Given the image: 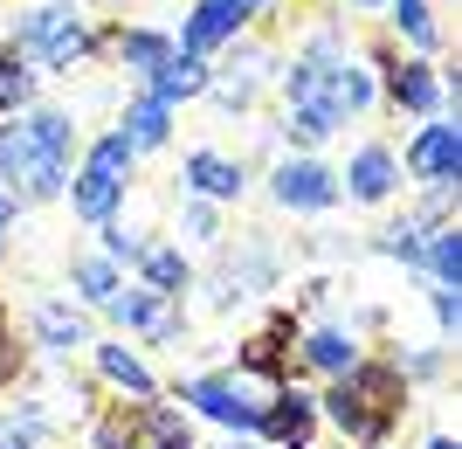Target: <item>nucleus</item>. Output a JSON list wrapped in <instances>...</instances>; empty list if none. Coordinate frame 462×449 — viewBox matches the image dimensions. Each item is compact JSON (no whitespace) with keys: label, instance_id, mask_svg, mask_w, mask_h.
<instances>
[{"label":"nucleus","instance_id":"obj_19","mask_svg":"<svg viewBox=\"0 0 462 449\" xmlns=\"http://www.w3.org/2000/svg\"><path fill=\"white\" fill-rule=\"evenodd\" d=\"M138 263H145V291H159V297L187 291V256H180V249H145Z\"/></svg>","mask_w":462,"mask_h":449},{"label":"nucleus","instance_id":"obj_29","mask_svg":"<svg viewBox=\"0 0 462 449\" xmlns=\"http://www.w3.org/2000/svg\"><path fill=\"white\" fill-rule=\"evenodd\" d=\"M187 229L200 235V242H214V235H221V221H214V208H208V201H193V208H187Z\"/></svg>","mask_w":462,"mask_h":449},{"label":"nucleus","instance_id":"obj_8","mask_svg":"<svg viewBox=\"0 0 462 449\" xmlns=\"http://www.w3.org/2000/svg\"><path fill=\"white\" fill-rule=\"evenodd\" d=\"M111 312L125 318V325H138L145 339H159V346H173V339H180V297H159V291H125V297H111Z\"/></svg>","mask_w":462,"mask_h":449},{"label":"nucleus","instance_id":"obj_22","mask_svg":"<svg viewBox=\"0 0 462 449\" xmlns=\"http://www.w3.org/2000/svg\"><path fill=\"white\" fill-rule=\"evenodd\" d=\"M304 360H310V367H325V373L359 367V352H352V339H346V332H310V339H304Z\"/></svg>","mask_w":462,"mask_h":449},{"label":"nucleus","instance_id":"obj_27","mask_svg":"<svg viewBox=\"0 0 462 449\" xmlns=\"http://www.w3.org/2000/svg\"><path fill=\"white\" fill-rule=\"evenodd\" d=\"M380 249L401 256V263H421V221H393V229H380Z\"/></svg>","mask_w":462,"mask_h":449},{"label":"nucleus","instance_id":"obj_21","mask_svg":"<svg viewBox=\"0 0 462 449\" xmlns=\"http://www.w3.org/2000/svg\"><path fill=\"white\" fill-rule=\"evenodd\" d=\"M69 276H77V291L90 297V304H111V297H117V270H111V256H77V270H69Z\"/></svg>","mask_w":462,"mask_h":449},{"label":"nucleus","instance_id":"obj_12","mask_svg":"<svg viewBox=\"0 0 462 449\" xmlns=\"http://www.w3.org/2000/svg\"><path fill=\"white\" fill-rule=\"evenodd\" d=\"M386 83H393V104H407L421 117H435V104H442V77L428 62H386Z\"/></svg>","mask_w":462,"mask_h":449},{"label":"nucleus","instance_id":"obj_35","mask_svg":"<svg viewBox=\"0 0 462 449\" xmlns=\"http://www.w3.org/2000/svg\"><path fill=\"white\" fill-rule=\"evenodd\" d=\"M359 7H380V0H359Z\"/></svg>","mask_w":462,"mask_h":449},{"label":"nucleus","instance_id":"obj_26","mask_svg":"<svg viewBox=\"0 0 462 449\" xmlns=\"http://www.w3.org/2000/svg\"><path fill=\"white\" fill-rule=\"evenodd\" d=\"M393 21L407 28V42H421V49H435V21H428V0H393Z\"/></svg>","mask_w":462,"mask_h":449},{"label":"nucleus","instance_id":"obj_6","mask_svg":"<svg viewBox=\"0 0 462 449\" xmlns=\"http://www.w3.org/2000/svg\"><path fill=\"white\" fill-rule=\"evenodd\" d=\"M407 173H414V180H428L435 194H442V187H456V173H462V138H456V125L428 117V125H421V138L407 145Z\"/></svg>","mask_w":462,"mask_h":449},{"label":"nucleus","instance_id":"obj_14","mask_svg":"<svg viewBox=\"0 0 462 449\" xmlns=\"http://www.w3.org/2000/svg\"><path fill=\"white\" fill-rule=\"evenodd\" d=\"M187 187H193L200 201H235V194H242V159L193 153V159H187Z\"/></svg>","mask_w":462,"mask_h":449},{"label":"nucleus","instance_id":"obj_20","mask_svg":"<svg viewBox=\"0 0 462 449\" xmlns=\"http://www.w3.org/2000/svg\"><path fill=\"white\" fill-rule=\"evenodd\" d=\"M166 117L173 111H166L159 98H138L132 111H125V145H132V153L138 145H159V138H166Z\"/></svg>","mask_w":462,"mask_h":449},{"label":"nucleus","instance_id":"obj_15","mask_svg":"<svg viewBox=\"0 0 462 449\" xmlns=\"http://www.w3.org/2000/svg\"><path fill=\"white\" fill-rule=\"evenodd\" d=\"M352 201H386L393 194V180H401V166H393V153L386 145H366V153L352 159Z\"/></svg>","mask_w":462,"mask_h":449},{"label":"nucleus","instance_id":"obj_11","mask_svg":"<svg viewBox=\"0 0 462 449\" xmlns=\"http://www.w3.org/2000/svg\"><path fill=\"white\" fill-rule=\"evenodd\" d=\"M187 401L200 415H214V422H228V429H255V401H242V388L235 380H193Z\"/></svg>","mask_w":462,"mask_h":449},{"label":"nucleus","instance_id":"obj_28","mask_svg":"<svg viewBox=\"0 0 462 449\" xmlns=\"http://www.w3.org/2000/svg\"><path fill=\"white\" fill-rule=\"evenodd\" d=\"M104 249H111L117 263H138V256H145V235H138L132 221H111V229H104Z\"/></svg>","mask_w":462,"mask_h":449},{"label":"nucleus","instance_id":"obj_32","mask_svg":"<svg viewBox=\"0 0 462 449\" xmlns=\"http://www.w3.org/2000/svg\"><path fill=\"white\" fill-rule=\"evenodd\" d=\"M7 229H14V201L0 194V249H7Z\"/></svg>","mask_w":462,"mask_h":449},{"label":"nucleus","instance_id":"obj_5","mask_svg":"<svg viewBox=\"0 0 462 449\" xmlns=\"http://www.w3.org/2000/svg\"><path fill=\"white\" fill-rule=\"evenodd\" d=\"M97 443L104 449H193V435H187L180 415L138 401V408H111L104 415V422H97Z\"/></svg>","mask_w":462,"mask_h":449},{"label":"nucleus","instance_id":"obj_1","mask_svg":"<svg viewBox=\"0 0 462 449\" xmlns=\"http://www.w3.org/2000/svg\"><path fill=\"white\" fill-rule=\"evenodd\" d=\"M69 145H77V132H69V117L62 111H35L21 117L14 132H0V194L7 201H49L69 187Z\"/></svg>","mask_w":462,"mask_h":449},{"label":"nucleus","instance_id":"obj_3","mask_svg":"<svg viewBox=\"0 0 462 449\" xmlns=\"http://www.w3.org/2000/svg\"><path fill=\"white\" fill-rule=\"evenodd\" d=\"M125 173H132V145H125V132H104L90 145V159H83L77 187H69V201H77L83 221H111L117 201H125Z\"/></svg>","mask_w":462,"mask_h":449},{"label":"nucleus","instance_id":"obj_36","mask_svg":"<svg viewBox=\"0 0 462 449\" xmlns=\"http://www.w3.org/2000/svg\"><path fill=\"white\" fill-rule=\"evenodd\" d=\"M235 449H242V443H235Z\"/></svg>","mask_w":462,"mask_h":449},{"label":"nucleus","instance_id":"obj_30","mask_svg":"<svg viewBox=\"0 0 462 449\" xmlns=\"http://www.w3.org/2000/svg\"><path fill=\"white\" fill-rule=\"evenodd\" d=\"M435 318H442V325H456V318H462V297L442 291V284H435Z\"/></svg>","mask_w":462,"mask_h":449},{"label":"nucleus","instance_id":"obj_7","mask_svg":"<svg viewBox=\"0 0 462 449\" xmlns=\"http://www.w3.org/2000/svg\"><path fill=\"white\" fill-rule=\"evenodd\" d=\"M242 7L235 0H200L187 14V28H180V56H200L208 62V49H221V42H235V28H242Z\"/></svg>","mask_w":462,"mask_h":449},{"label":"nucleus","instance_id":"obj_2","mask_svg":"<svg viewBox=\"0 0 462 449\" xmlns=\"http://www.w3.org/2000/svg\"><path fill=\"white\" fill-rule=\"evenodd\" d=\"M325 415L352 443H380L393 429V415H401V373L380 367V360H359V367L338 373V388L325 394Z\"/></svg>","mask_w":462,"mask_h":449},{"label":"nucleus","instance_id":"obj_16","mask_svg":"<svg viewBox=\"0 0 462 449\" xmlns=\"http://www.w3.org/2000/svg\"><path fill=\"white\" fill-rule=\"evenodd\" d=\"M421 263H428V276H435L442 291H456L462 284V235L456 229H428L421 235Z\"/></svg>","mask_w":462,"mask_h":449},{"label":"nucleus","instance_id":"obj_9","mask_svg":"<svg viewBox=\"0 0 462 449\" xmlns=\"http://www.w3.org/2000/svg\"><path fill=\"white\" fill-rule=\"evenodd\" d=\"M276 201H283V208H331V201H338V180H331L318 159H283V166H276Z\"/></svg>","mask_w":462,"mask_h":449},{"label":"nucleus","instance_id":"obj_17","mask_svg":"<svg viewBox=\"0 0 462 449\" xmlns=\"http://www.w3.org/2000/svg\"><path fill=\"white\" fill-rule=\"evenodd\" d=\"M35 339L49 352H77L90 332H83V318L69 312V304H35Z\"/></svg>","mask_w":462,"mask_h":449},{"label":"nucleus","instance_id":"obj_18","mask_svg":"<svg viewBox=\"0 0 462 449\" xmlns=\"http://www.w3.org/2000/svg\"><path fill=\"white\" fill-rule=\"evenodd\" d=\"M117 56H125V70L152 77L159 62L173 56V42H166V35H152V28H132V35H117Z\"/></svg>","mask_w":462,"mask_h":449},{"label":"nucleus","instance_id":"obj_24","mask_svg":"<svg viewBox=\"0 0 462 449\" xmlns=\"http://www.w3.org/2000/svg\"><path fill=\"white\" fill-rule=\"evenodd\" d=\"M97 367L111 373L117 388H132V394H152V373L138 367V360H132V352H125V346H104V352H97Z\"/></svg>","mask_w":462,"mask_h":449},{"label":"nucleus","instance_id":"obj_25","mask_svg":"<svg viewBox=\"0 0 462 449\" xmlns=\"http://www.w3.org/2000/svg\"><path fill=\"white\" fill-rule=\"evenodd\" d=\"M283 332H290L283 318H276L270 332H255L249 346H242V367H249V373H276V360H283Z\"/></svg>","mask_w":462,"mask_h":449},{"label":"nucleus","instance_id":"obj_33","mask_svg":"<svg viewBox=\"0 0 462 449\" xmlns=\"http://www.w3.org/2000/svg\"><path fill=\"white\" fill-rule=\"evenodd\" d=\"M235 7H242V14H255V7H263V0H235Z\"/></svg>","mask_w":462,"mask_h":449},{"label":"nucleus","instance_id":"obj_10","mask_svg":"<svg viewBox=\"0 0 462 449\" xmlns=\"http://www.w3.org/2000/svg\"><path fill=\"white\" fill-rule=\"evenodd\" d=\"M310 401L304 394H270V408H255V429L270 435V443H290V449H304L310 443Z\"/></svg>","mask_w":462,"mask_h":449},{"label":"nucleus","instance_id":"obj_34","mask_svg":"<svg viewBox=\"0 0 462 449\" xmlns=\"http://www.w3.org/2000/svg\"><path fill=\"white\" fill-rule=\"evenodd\" d=\"M428 449H456V443H448V435H435V443H428Z\"/></svg>","mask_w":462,"mask_h":449},{"label":"nucleus","instance_id":"obj_4","mask_svg":"<svg viewBox=\"0 0 462 449\" xmlns=\"http://www.w3.org/2000/svg\"><path fill=\"white\" fill-rule=\"evenodd\" d=\"M21 56H42L49 70H69V62L90 49V28H83V14L69 7V0H42L35 14L21 21Z\"/></svg>","mask_w":462,"mask_h":449},{"label":"nucleus","instance_id":"obj_23","mask_svg":"<svg viewBox=\"0 0 462 449\" xmlns=\"http://www.w3.org/2000/svg\"><path fill=\"white\" fill-rule=\"evenodd\" d=\"M28 90H35V77H28L21 49H0V111H21V104H28Z\"/></svg>","mask_w":462,"mask_h":449},{"label":"nucleus","instance_id":"obj_13","mask_svg":"<svg viewBox=\"0 0 462 449\" xmlns=\"http://www.w3.org/2000/svg\"><path fill=\"white\" fill-rule=\"evenodd\" d=\"M200 90H208V62H200V56H180V49H173V56L152 70V98L166 104V111H173L180 98H200Z\"/></svg>","mask_w":462,"mask_h":449},{"label":"nucleus","instance_id":"obj_31","mask_svg":"<svg viewBox=\"0 0 462 449\" xmlns=\"http://www.w3.org/2000/svg\"><path fill=\"white\" fill-rule=\"evenodd\" d=\"M0 380H14V339H7V312H0Z\"/></svg>","mask_w":462,"mask_h":449}]
</instances>
